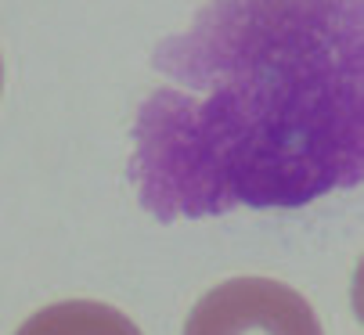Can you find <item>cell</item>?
<instances>
[{"label":"cell","instance_id":"obj_2","mask_svg":"<svg viewBox=\"0 0 364 335\" xmlns=\"http://www.w3.org/2000/svg\"><path fill=\"white\" fill-rule=\"evenodd\" d=\"M184 335H325L321 321L296 289L271 277H231L205 292Z\"/></svg>","mask_w":364,"mask_h":335},{"label":"cell","instance_id":"obj_4","mask_svg":"<svg viewBox=\"0 0 364 335\" xmlns=\"http://www.w3.org/2000/svg\"><path fill=\"white\" fill-rule=\"evenodd\" d=\"M0 90H4V62H0Z\"/></svg>","mask_w":364,"mask_h":335},{"label":"cell","instance_id":"obj_3","mask_svg":"<svg viewBox=\"0 0 364 335\" xmlns=\"http://www.w3.org/2000/svg\"><path fill=\"white\" fill-rule=\"evenodd\" d=\"M15 335H141V328L116 307L94 299H69L43 307Z\"/></svg>","mask_w":364,"mask_h":335},{"label":"cell","instance_id":"obj_1","mask_svg":"<svg viewBox=\"0 0 364 335\" xmlns=\"http://www.w3.org/2000/svg\"><path fill=\"white\" fill-rule=\"evenodd\" d=\"M360 0H210L155 47L130 181L155 220L296 209L364 177Z\"/></svg>","mask_w":364,"mask_h":335}]
</instances>
